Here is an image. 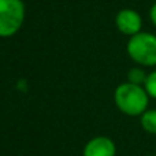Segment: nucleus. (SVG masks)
<instances>
[{
  "mask_svg": "<svg viewBox=\"0 0 156 156\" xmlns=\"http://www.w3.org/2000/svg\"><path fill=\"white\" fill-rule=\"evenodd\" d=\"M116 147L111 138L99 136L88 141L83 148V156H115Z\"/></svg>",
  "mask_w": 156,
  "mask_h": 156,
  "instance_id": "obj_5",
  "label": "nucleus"
},
{
  "mask_svg": "<svg viewBox=\"0 0 156 156\" xmlns=\"http://www.w3.org/2000/svg\"><path fill=\"white\" fill-rule=\"evenodd\" d=\"M144 88H145L147 93L149 94V97L156 100V70L148 74L145 83H144Z\"/></svg>",
  "mask_w": 156,
  "mask_h": 156,
  "instance_id": "obj_8",
  "label": "nucleus"
},
{
  "mask_svg": "<svg viewBox=\"0 0 156 156\" xmlns=\"http://www.w3.org/2000/svg\"><path fill=\"white\" fill-rule=\"evenodd\" d=\"M149 94L143 85L123 82L116 86L114 92V101L121 112L129 116H141L149 104Z\"/></svg>",
  "mask_w": 156,
  "mask_h": 156,
  "instance_id": "obj_1",
  "label": "nucleus"
},
{
  "mask_svg": "<svg viewBox=\"0 0 156 156\" xmlns=\"http://www.w3.org/2000/svg\"><path fill=\"white\" fill-rule=\"evenodd\" d=\"M25 21L22 0H0V37L14 36Z\"/></svg>",
  "mask_w": 156,
  "mask_h": 156,
  "instance_id": "obj_3",
  "label": "nucleus"
},
{
  "mask_svg": "<svg viewBox=\"0 0 156 156\" xmlns=\"http://www.w3.org/2000/svg\"><path fill=\"white\" fill-rule=\"evenodd\" d=\"M115 25L122 34H126L129 37H132V36L141 32L143 19H141V15L136 10L123 8V10H121L116 14Z\"/></svg>",
  "mask_w": 156,
  "mask_h": 156,
  "instance_id": "obj_4",
  "label": "nucleus"
},
{
  "mask_svg": "<svg viewBox=\"0 0 156 156\" xmlns=\"http://www.w3.org/2000/svg\"><path fill=\"white\" fill-rule=\"evenodd\" d=\"M127 55L134 63L143 67L156 66V34L140 32L132 36L126 47Z\"/></svg>",
  "mask_w": 156,
  "mask_h": 156,
  "instance_id": "obj_2",
  "label": "nucleus"
},
{
  "mask_svg": "<svg viewBox=\"0 0 156 156\" xmlns=\"http://www.w3.org/2000/svg\"><path fill=\"white\" fill-rule=\"evenodd\" d=\"M149 19H151V22L154 23V26L156 27V3L152 4L151 10H149Z\"/></svg>",
  "mask_w": 156,
  "mask_h": 156,
  "instance_id": "obj_9",
  "label": "nucleus"
},
{
  "mask_svg": "<svg viewBox=\"0 0 156 156\" xmlns=\"http://www.w3.org/2000/svg\"><path fill=\"white\" fill-rule=\"evenodd\" d=\"M147 77H148V74L144 71V69L133 67L132 70H129V73H127V82L144 86V83H145V81H147Z\"/></svg>",
  "mask_w": 156,
  "mask_h": 156,
  "instance_id": "obj_7",
  "label": "nucleus"
},
{
  "mask_svg": "<svg viewBox=\"0 0 156 156\" xmlns=\"http://www.w3.org/2000/svg\"><path fill=\"white\" fill-rule=\"evenodd\" d=\"M140 125L147 133L156 134V110L155 108L147 110L140 116Z\"/></svg>",
  "mask_w": 156,
  "mask_h": 156,
  "instance_id": "obj_6",
  "label": "nucleus"
},
{
  "mask_svg": "<svg viewBox=\"0 0 156 156\" xmlns=\"http://www.w3.org/2000/svg\"><path fill=\"white\" fill-rule=\"evenodd\" d=\"M145 156H156V155H145Z\"/></svg>",
  "mask_w": 156,
  "mask_h": 156,
  "instance_id": "obj_10",
  "label": "nucleus"
}]
</instances>
